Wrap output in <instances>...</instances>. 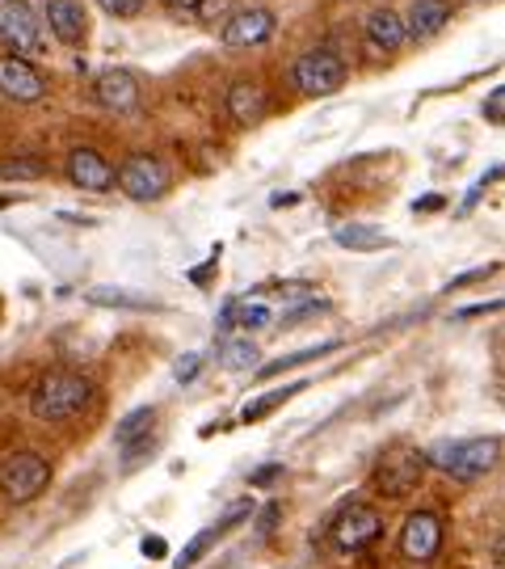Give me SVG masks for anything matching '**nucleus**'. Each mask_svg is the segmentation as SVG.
<instances>
[{
    "label": "nucleus",
    "instance_id": "obj_36",
    "mask_svg": "<svg viewBox=\"0 0 505 569\" xmlns=\"http://www.w3.org/2000/svg\"><path fill=\"white\" fill-rule=\"evenodd\" d=\"M274 519H279V510L270 507V510H265V515H262V531H270V528H274Z\"/></svg>",
    "mask_w": 505,
    "mask_h": 569
},
{
    "label": "nucleus",
    "instance_id": "obj_15",
    "mask_svg": "<svg viewBox=\"0 0 505 569\" xmlns=\"http://www.w3.org/2000/svg\"><path fill=\"white\" fill-rule=\"evenodd\" d=\"M265 89L257 81H236L228 89V114L241 127H257L265 119Z\"/></svg>",
    "mask_w": 505,
    "mask_h": 569
},
{
    "label": "nucleus",
    "instance_id": "obj_8",
    "mask_svg": "<svg viewBox=\"0 0 505 569\" xmlns=\"http://www.w3.org/2000/svg\"><path fill=\"white\" fill-rule=\"evenodd\" d=\"M438 549H443V519L434 510H413L401 528V557L413 566H425L438 557Z\"/></svg>",
    "mask_w": 505,
    "mask_h": 569
},
{
    "label": "nucleus",
    "instance_id": "obj_24",
    "mask_svg": "<svg viewBox=\"0 0 505 569\" xmlns=\"http://www.w3.org/2000/svg\"><path fill=\"white\" fill-rule=\"evenodd\" d=\"M42 173H47V161H39V157H9V161H0V178L4 182H39Z\"/></svg>",
    "mask_w": 505,
    "mask_h": 569
},
{
    "label": "nucleus",
    "instance_id": "obj_26",
    "mask_svg": "<svg viewBox=\"0 0 505 569\" xmlns=\"http://www.w3.org/2000/svg\"><path fill=\"white\" fill-rule=\"evenodd\" d=\"M232 326H241V329L270 326V308H265V305H241V300H232Z\"/></svg>",
    "mask_w": 505,
    "mask_h": 569
},
{
    "label": "nucleus",
    "instance_id": "obj_16",
    "mask_svg": "<svg viewBox=\"0 0 505 569\" xmlns=\"http://www.w3.org/2000/svg\"><path fill=\"white\" fill-rule=\"evenodd\" d=\"M451 21V4L446 0H413L408 18H404V34L408 39H434Z\"/></svg>",
    "mask_w": 505,
    "mask_h": 569
},
{
    "label": "nucleus",
    "instance_id": "obj_31",
    "mask_svg": "<svg viewBox=\"0 0 505 569\" xmlns=\"http://www.w3.org/2000/svg\"><path fill=\"white\" fill-rule=\"evenodd\" d=\"M321 312H329V305H324V300H307V305H300L295 312H286L283 326H300V321H307V317H321Z\"/></svg>",
    "mask_w": 505,
    "mask_h": 569
},
{
    "label": "nucleus",
    "instance_id": "obj_33",
    "mask_svg": "<svg viewBox=\"0 0 505 569\" xmlns=\"http://www.w3.org/2000/svg\"><path fill=\"white\" fill-rule=\"evenodd\" d=\"M502 102H505V89H493V98L485 102V119L488 122H502Z\"/></svg>",
    "mask_w": 505,
    "mask_h": 569
},
{
    "label": "nucleus",
    "instance_id": "obj_4",
    "mask_svg": "<svg viewBox=\"0 0 505 569\" xmlns=\"http://www.w3.org/2000/svg\"><path fill=\"white\" fill-rule=\"evenodd\" d=\"M51 486V465L42 460L39 451H18L0 465V493L21 507V502H34L42 489Z\"/></svg>",
    "mask_w": 505,
    "mask_h": 569
},
{
    "label": "nucleus",
    "instance_id": "obj_30",
    "mask_svg": "<svg viewBox=\"0 0 505 569\" xmlns=\"http://www.w3.org/2000/svg\"><path fill=\"white\" fill-rule=\"evenodd\" d=\"M156 451V435H148V439H140V443H131V448H122V460H127V468H140L143 456H152Z\"/></svg>",
    "mask_w": 505,
    "mask_h": 569
},
{
    "label": "nucleus",
    "instance_id": "obj_28",
    "mask_svg": "<svg viewBox=\"0 0 505 569\" xmlns=\"http://www.w3.org/2000/svg\"><path fill=\"white\" fill-rule=\"evenodd\" d=\"M202 371V355H182L178 363H173V376H178V385H194Z\"/></svg>",
    "mask_w": 505,
    "mask_h": 569
},
{
    "label": "nucleus",
    "instance_id": "obj_21",
    "mask_svg": "<svg viewBox=\"0 0 505 569\" xmlns=\"http://www.w3.org/2000/svg\"><path fill=\"white\" fill-rule=\"evenodd\" d=\"M342 342H321V346H307V350H295V355H283V359H274V363H265L257 371V380H274V376H283V371H295V367L312 363V359H324V355H333Z\"/></svg>",
    "mask_w": 505,
    "mask_h": 569
},
{
    "label": "nucleus",
    "instance_id": "obj_20",
    "mask_svg": "<svg viewBox=\"0 0 505 569\" xmlns=\"http://www.w3.org/2000/svg\"><path fill=\"white\" fill-rule=\"evenodd\" d=\"M152 427H156V409H152V406L131 409V413L119 422V430H114V443H119V448H131V443L148 439V435H152Z\"/></svg>",
    "mask_w": 505,
    "mask_h": 569
},
{
    "label": "nucleus",
    "instance_id": "obj_3",
    "mask_svg": "<svg viewBox=\"0 0 505 569\" xmlns=\"http://www.w3.org/2000/svg\"><path fill=\"white\" fill-rule=\"evenodd\" d=\"M291 84L303 98H329L345 84V60L329 47H316L291 63Z\"/></svg>",
    "mask_w": 505,
    "mask_h": 569
},
{
    "label": "nucleus",
    "instance_id": "obj_27",
    "mask_svg": "<svg viewBox=\"0 0 505 569\" xmlns=\"http://www.w3.org/2000/svg\"><path fill=\"white\" fill-rule=\"evenodd\" d=\"M253 510H257V502H253V498H241V502H232V507H228V510L220 515V523H215V531H220V536H228L232 528H241L244 519H253Z\"/></svg>",
    "mask_w": 505,
    "mask_h": 569
},
{
    "label": "nucleus",
    "instance_id": "obj_12",
    "mask_svg": "<svg viewBox=\"0 0 505 569\" xmlns=\"http://www.w3.org/2000/svg\"><path fill=\"white\" fill-rule=\"evenodd\" d=\"M68 178L89 194H105V190H114V164L105 161L98 148H77L68 157Z\"/></svg>",
    "mask_w": 505,
    "mask_h": 569
},
{
    "label": "nucleus",
    "instance_id": "obj_29",
    "mask_svg": "<svg viewBox=\"0 0 505 569\" xmlns=\"http://www.w3.org/2000/svg\"><path fill=\"white\" fill-rule=\"evenodd\" d=\"M98 4L110 13V18H135V13H143L148 0H98Z\"/></svg>",
    "mask_w": 505,
    "mask_h": 569
},
{
    "label": "nucleus",
    "instance_id": "obj_22",
    "mask_svg": "<svg viewBox=\"0 0 505 569\" xmlns=\"http://www.w3.org/2000/svg\"><path fill=\"white\" fill-rule=\"evenodd\" d=\"M303 380L300 385H286V388H274V392H265V397H257V401H249V406H244V422H262V418H270V413H274V409L279 406H286V401H291V397H300L303 392Z\"/></svg>",
    "mask_w": 505,
    "mask_h": 569
},
{
    "label": "nucleus",
    "instance_id": "obj_17",
    "mask_svg": "<svg viewBox=\"0 0 505 569\" xmlns=\"http://www.w3.org/2000/svg\"><path fill=\"white\" fill-rule=\"evenodd\" d=\"M84 300L93 308H122V312H161V300L140 296V291H127V287H89Z\"/></svg>",
    "mask_w": 505,
    "mask_h": 569
},
{
    "label": "nucleus",
    "instance_id": "obj_13",
    "mask_svg": "<svg viewBox=\"0 0 505 569\" xmlns=\"http://www.w3.org/2000/svg\"><path fill=\"white\" fill-rule=\"evenodd\" d=\"M93 98H98V106H105V110L127 114V110L140 106V81H135V72H127V68H110V72H101L98 84H93Z\"/></svg>",
    "mask_w": 505,
    "mask_h": 569
},
{
    "label": "nucleus",
    "instance_id": "obj_2",
    "mask_svg": "<svg viewBox=\"0 0 505 569\" xmlns=\"http://www.w3.org/2000/svg\"><path fill=\"white\" fill-rule=\"evenodd\" d=\"M425 460L451 472L455 481H476V477L497 468L502 439L497 435H476V439H459V443H438L434 451H425Z\"/></svg>",
    "mask_w": 505,
    "mask_h": 569
},
{
    "label": "nucleus",
    "instance_id": "obj_19",
    "mask_svg": "<svg viewBox=\"0 0 505 569\" xmlns=\"http://www.w3.org/2000/svg\"><path fill=\"white\" fill-rule=\"evenodd\" d=\"M333 241L342 249H354V253H375V249H392V237L375 224H342L333 232Z\"/></svg>",
    "mask_w": 505,
    "mask_h": 569
},
{
    "label": "nucleus",
    "instance_id": "obj_18",
    "mask_svg": "<svg viewBox=\"0 0 505 569\" xmlns=\"http://www.w3.org/2000/svg\"><path fill=\"white\" fill-rule=\"evenodd\" d=\"M366 39H371V47H380V51H401L404 42H408V34H404V18L396 13V9H375L371 18H366Z\"/></svg>",
    "mask_w": 505,
    "mask_h": 569
},
{
    "label": "nucleus",
    "instance_id": "obj_9",
    "mask_svg": "<svg viewBox=\"0 0 505 569\" xmlns=\"http://www.w3.org/2000/svg\"><path fill=\"white\" fill-rule=\"evenodd\" d=\"M380 531H384V523H380V515L366 507V502H350V507H342V515L333 519V540H337V549H345V552L371 549V545L380 540Z\"/></svg>",
    "mask_w": 505,
    "mask_h": 569
},
{
    "label": "nucleus",
    "instance_id": "obj_38",
    "mask_svg": "<svg viewBox=\"0 0 505 569\" xmlns=\"http://www.w3.org/2000/svg\"><path fill=\"white\" fill-rule=\"evenodd\" d=\"M173 9H199V0H169Z\"/></svg>",
    "mask_w": 505,
    "mask_h": 569
},
{
    "label": "nucleus",
    "instance_id": "obj_11",
    "mask_svg": "<svg viewBox=\"0 0 505 569\" xmlns=\"http://www.w3.org/2000/svg\"><path fill=\"white\" fill-rule=\"evenodd\" d=\"M274 13L270 9H241L232 13V21L223 26V47L232 51H249V47H262V42L274 39Z\"/></svg>",
    "mask_w": 505,
    "mask_h": 569
},
{
    "label": "nucleus",
    "instance_id": "obj_35",
    "mask_svg": "<svg viewBox=\"0 0 505 569\" xmlns=\"http://www.w3.org/2000/svg\"><path fill=\"white\" fill-rule=\"evenodd\" d=\"M443 207V194H430V199H417V211H438Z\"/></svg>",
    "mask_w": 505,
    "mask_h": 569
},
{
    "label": "nucleus",
    "instance_id": "obj_32",
    "mask_svg": "<svg viewBox=\"0 0 505 569\" xmlns=\"http://www.w3.org/2000/svg\"><path fill=\"white\" fill-rule=\"evenodd\" d=\"M283 472H286L283 465H265V468H257V472H253V489L274 486V481H279V477H283Z\"/></svg>",
    "mask_w": 505,
    "mask_h": 569
},
{
    "label": "nucleus",
    "instance_id": "obj_34",
    "mask_svg": "<svg viewBox=\"0 0 505 569\" xmlns=\"http://www.w3.org/2000/svg\"><path fill=\"white\" fill-rule=\"evenodd\" d=\"M140 552H143V557H152V561H161V557H164V540H161V536H148V540L140 545Z\"/></svg>",
    "mask_w": 505,
    "mask_h": 569
},
{
    "label": "nucleus",
    "instance_id": "obj_7",
    "mask_svg": "<svg viewBox=\"0 0 505 569\" xmlns=\"http://www.w3.org/2000/svg\"><path fill=\"white\" fill-rule=\"evenodd\" d=\"M0 39L9 42L18 56H42V18L30 0H0Z\"/></svg>",
    "mask_w": 505,
    "mask_h": 569
},
{
    "label": "nucleus",
    "instance_id": "obj_23",
    "mask_svg": "<svg viewBox=\"0 0 505 569\" xmlns=\"http://www.w3.org/2000/svg\"><path fill=\"white\" fill-rule=\"evenodd\" d=\"M257 363V342H249V338H228L220 346V367L228 371H249V367Z\"/></svg>",
    "mask_w": 505,
    "mask_h": 569
},
{
    "label": "nucleus",
    "instance_id": "obj_25",
    "mask_svg": "<svg viewBox=\"0 0 505 569\" xmlns=\"http://www.w3.org/2000/svg\"><path fill=\"white\" fill-rule=\"evenodd\" d=\"M215 540H220V531H215V528L199 531V536H194V540H190V545H185V549L178 552V566H173V569H194L202 561V557L211 552V545H215Z\"/></svg>",
    "mask_w": 505,
    "mask_h": 569
},
{
    "label": "nucleus",
    "instance_id": "obj_1",
    "mask_svg": "<svg viewBox=\"0 0 505 569\" xmlns=\"http://www.w3.org/2000/svg\"><path fill=\"white\" fill-rule=\"evenodd\" d=\"M89 397H93V385L81 371H47L30 392V409L39 422H68L89 406Z\"/></svg>",
    "mask_w": 505,
    "mask_h": 569
},
{
    "label": "nucleus",
    "instance_id": "obj_6",
    "mask_svg": "<svg viewBox=\"0 0 505 569\" xmlns=\"http://www.w3.org/2000/svg\"><path fill=\"white\" fill-rule=\"evenodd\" d=\"M425 468H430L425 451L392 448V451H384V460L375 465V489L387 493V498H408L413 489L422 486Z\"/></svg>",
    "mask_w": 505,
    "mask_h": 569
},
{
    "label": "nucleus",
    "instance_id": "obj_14",
    "mask_svg": "<svg viewBox=\"0 0 505 569\" xmlns=\"http://www.w3.org/2000/svg\"><path fill=\"white\" fill-rule=\"evenodd\" d=\"M42 18L51 26V34L63 42V47H81L84 34H89V18L77 0H47Z\"/></svg>",
    "mask_w": 505,
    "mask_h": 569
},
{
    "label": "nucleus",
    "instance_id": "obj_10",
    "mask_svg": "<svg viewBox=\"0 0 505 569\" xmlns=\"http://www.w3.org/2000/svg\"><path fill=\"white\" fill-rule=\"evenodd\" d=\"M0 93L9 102H42L47 98V81L34 63H26L21 56H0Z\"/></svg>",
    "mask_w": 505,
    "mask_h": 569
},
{
    "label": "nucleus",
    "instance_id": "obj_5",
    "mask_svg": "<svg viewBox=\"0 0 505 569\" xmlns=\"http://www.w3.org/2000/svg\"><path fill=\"white\" fill-rule=\"evenodd\" d=\"M114 186H122V194L135 199V203H152V199L169 194L173 178H169L164 161H156L152 152H135V157L122 161V169H114Z\"/></svg>",
    "mask_w": 505,
    "mask_h": 569
},
{
    "label": "nucleus",
    "instance_id": "obj_37",
    "mask_svg": "<svg viewBox=\"0 0 505 569\" xmlns=\"http://www.w3.org/2000/svg\"><path fill=\"white\" fill-rule=\"evenodd\" d=\"M295 199H300V194H274V207H291Z\"/></svg>",
    "mask_w": 505,
    "mask_h": 569
}]
</instances>
